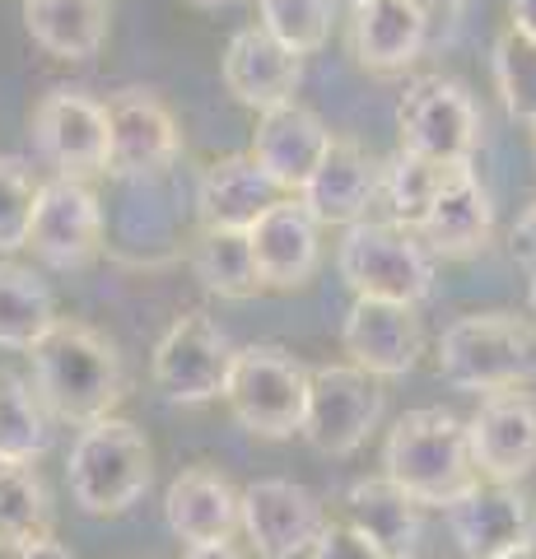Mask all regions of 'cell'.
Returning <instances> with one entry per match:
<instances>
[{"label":"cell","instance_id":"30bf717a","mask_svg":"<svg viewBox=\"0 0 536 559\" xmlns=\"http://www.w3.org/2000/svg\"><path fill=\"white\" fill-rule=\"evenodd\" d=\"M466 448L476 480L523 485L536 471V396L523 388L486 392L466 419Z\"/></svg>","mask_w":536,"mask_h":559},{"label":"cell","instance_id":"f1b7e54d","mask_svg":"<svg viewBox=\"0 0 536 559\" xmlns=\"http://www.w3.org/2000/svg\"><path fill=\"white\" fill-rule=\"evenodd\" d=\"M192 271L219 299H252V294L262 289L243 229H201L196 248H192Z\"/></svg>","mask_w":536,"mask_h":559},{"label":"cell","instance_id":"52a82bcc","mask_svg":"<svg viewBox=\"0 0 536 559\" xmlns=\"http://www.w3.org/2000/svg\"><path fill=\"white\" fill-rule=\"evenodd\" d=\"M383 419V392L378 378L355 364H322L308 369V401L299 433L322 457H350L369 443V433Z\"/></svg>","mask_w":536,"mask_h":559},{"label":"cell","instance_id":"7c38bea8","mask_svg":"<svg viewBox=\"0 0 536 559\" xmlns=\"http://www.w3.org/2000/svg\"><path fill=\"white\" fill-rule=\"evenodd\" d=\"M443 513L466 559H499L509 550L536 546V503L523 485L472 480Z\"/></svg>","mask_w":536,"mask_h":559},{"label":"cell","instance_id":"ba28073f","mask_svg":"<svg viewBox=\"0 0 536 559\" xmlns=\"http://www.w3.org/2000/svg\"><path fill=\"white\" fill-rule=\"evenodd\" d=\"M396 127H402V150L425 154L434 164H472L480 145L476 98L448 75L410 80L396 103Z\"/></svg>","mask_w":536,"mask_h":559},{"label":"cell","instance_id":"f546056e","mask_svg":"<svg viewBox=\"0 0 536 559\" xmlns=\"http://www.w3.org/2000/svg\"><path fill=\"white\" fill-rule=\"evenodd\" d=\"M51 448L47 406L33 392V382L0 369V457L5 462H38Z\"/></svg>","mask_w":536,"mask_h":559},{"label":"cell","instance_id":"7a4b0ae2","mask_svg":"<svg viewBox=\"0 0 536 559\" xmlns=\"http://www.w3.org/2000/svg\"><path fill=\"white\" fill-rule=\"evenodd\" d=\"M383 476L402 485L420 509H448L476 480L466 425L443 406L406 411L383 443Z\"/></svg>","mask_w":536,"mask_h":559},{"label":"cell","instance_id":"5b68a950","mask_svg":"<svg viewBox=\"0 0 536 559\" xmlns=\"http://www.w3.org/2000/svg\"><path fill=\"white\" fill-rule=\"evenodd\" d=\"M336 271L355 289V299H388L420 308L434 289V261L425 242L396 224L359 219L336 242Z\"/></svg>","mask_w":536,"mask_h":559},{"label":"cell","instance_id":"ee69618b","mask_svg":"<svg viewBox=\"0 0 536 559\" xmlns=\"http://www.w3.org/2000/svg\"><path fill=\"white\" fill-rule=\"evenodd\" d=\"M345 5H350V10H355V5H365V0H345Z\"/></svg>","mask_w":536,"mask_h":559},{"label":"cell","instance_id":"f35d334b","mask_svg":"<svg viewBox=\"0 0 536 559\" xmlns=\"http://www.w3.org/2000/svg\"><path fill=\"white\" fill-rule=\"evenodd\" d=\"M182 559H248V555L234 550V540H215V546H187Z\"/></svg>","mask_w":536,"mask_h":559},{"label":"cell","instance_id":"74e56055","mask_svg":"<svg viewBox=\"0 0 536 559\" xmlns=\"http://www.w3.org/2000/svg\"><path fill=\"white\" fill-rule=\"evenodd\" d=\"M509 14H513V28L527 33V38H536V0H509Z\"/></svg>","mask_w":536,"mask_h":559},{"label":"cell","instance_id":"7402d4cb","mask_svg":"<svg viewBox=\"0 0 536 559\" xmlns=\"http://www.w3.org/2000/svg\"><path fill=\"white\" fill-rule=\"evenodd\" d=\"M429 20L415 0H365L350 20V51L373 75L406 70L425 51Z\"/></svg>","mask_w":536,"mask_h":559},{"label":"cell","instance_id":"3957f363","mask_svg":"<svg viewBox=\"0 0 536 559\" xmlns=\"http://www.w3.org/2000/svg\"><path fill=\"white\" fill-rule=\"evenodd\" d=\"M154 480V448L141 429L122 415H103L80 429V439L65 462V485L80 513L90 518H117Z\"/></svg>","mask_w":536,"mask_h":559},{"label":"cell","instance_id":"6da1fadb","mask_svg":"<svg viewBox=\"0 0 536 559\" xmlns=\"http://www.w3.org/2000/svg\"><path fill=\"white\" fill-rule=\"evenodd\" d=\"M33 359V392L47 415L71 419V425H94L112 415L127 392L122 355L103 331L84 322H61L28 349Z\"/></svg>","mask_w":536,"mask_h":559},{"label":"cell","instance_id":"8d00e7d4","mask_svg":"<svg viewBox=\"0 0 536 559\" xmlns=\"http://www.w3.org/2000/svg\"><path fill=\"white\" fill-rule=\"evenodd\" d=\"M14 559H75V555L65 550L57 536H47V540H33V546H24V550L14 555Z\"/></svg>","mask_w":536,"mask_h":559},{"label":"cell","instance_id":"277c9868","mask_svg":"<svg viewBox=\"0 0 536 559\" xmlns=\"http://www.w3.org/2000/svg\"><path fill=\"white\" fill-rule=\"evenodd\" d=\"M439 373L457 392H504L536 382V326L513 312L457 318L439 336Z\"/></svg>","mask_w":536,"mask_h":559},{"label":"cell","instance_id":"4316f807","mask_svg":"<svg viewBox=\"0 0 536 559\" xmlns=\"http://www.w3.org/2000/svg\"><path fill=\"white\" fill-rule=\"evenodd\" d=\"M51 536V495L33 462L0 457V550L20 555Z\"/></svg>","mask_w":536,"mask_h":559},{"label":"cell","instance_id":"ab89813d","mask_svg":"<svg viewBox=\"0 0 536 559\" xmlns=\"http://www.w3.org/2000/svg\"><path fill=\"white\" fill-rule=\"evenodd\" d=\"M415 5H420V10H425V20L434 24V20H457L466 0H415Z\"/></svg>","mask_w":536,"mask_h":559},{"label":"cell","instance_id":"d6a6232c","mask_svg":"<svg viewBox=\"0 0 536 559\" xmlns=\"http://www.w3.org/2000/svg\"><path fill=\"white\" fill-rule=\"evenodd\" d=\"M257 14L262 28L294 57H308L332 38V0H257Z\"/></svg>","mask_w":536,"mask_h":559},{"label":"cell","instance_id":"d590c367","mask_svg":"<svg viewBox=\"0 0 536 559\" xmlns=\"http://www.w3.org/2000/svg\"><path fill=\"white\" fill-rule=\"evenodd\" d=\"M509 248H513L517 261H527V266L536 271V201L523 210V215H517L513 234H509Z\"/></svg>","mask_w":536,"mask_h":559},{"label":"cell","instance_id":"8fae6325","mask_svg":"<svg viewBox=\"0 0 536 559\" xmlns=\"http://www.w3.org/2000/svg\"><path fill=\"white\" fill-rule=\"evenodd\" d=\"M33 150L57 178H94L108 168V108L84 90H51L33 108Z\"/></svg>","mask_w":536,"mask_h":559},{"label":"cell","instance_id":"484cf974","mask_svg":"<svg viewBox=\"0 0 536 559\" xmlns=\"http://www.w3.org/2000/svg\"><path fill=\"white\" fill-rule=\"evenodd\" d=\"M24 28L61 61H90L108 43V0H24Z\"/></svg>","mask_w":536,"mask_h":559},{"label":"cell","instance_id":"4fadbf2b","mask_svg":"<svg viewBox=\"0 0 536 559\" xmlns=\"http://www.w3.org/2000/svg\"><path fill=\"white\" fill-rule=\"evenodd\" d=\"M51 271H80L90 266L103 248V210L98 197L75 178L38 182L28 219V242Z\"/></svg>","mask_w":536,"mask_h":559},{"label":"cell","instance_id":"7bdbcfd3","mask_svg":"<svg viewBox=\"0 0 536 559\" xmlns=\"http://www.w3.org/2000/svg\"><path fill=\"white\" fill-rule=\"evenodd\" d=\"M192 5H205V10H211V5H224V0H192Z\"/></svg>","mask_w":536,"mask_h":559},{"label":"cell","instance_id":"4dcf8cb0","mask_svg":"<svg viewBox=\"0 0 536 559\" xmlns=\"http://www.w3.org/2000/svg\"><path fill=\"white\" fill-rule=\"evenodd\" d=\"M448 168L453 164H434L425 154H410V150H396L392 159L383 164V197L392 205V224L396 229H420L429 205L439 201V191L448 182Z\"/></svg>","mask_w":536,"mask_h":559},{"label":"cell","instance_id":"d6986e66","mask_svg":"<svg viewBox=\"0 0 536 559\" xmlns=\"http://www.w3.org/2000/svg\"><path fill=\"white\" fill-rule=\"evenodd\" d=\"M326 145H332V131L322 127V117L294 98L271 112H257V135L248 154L275 187L299 197L303 182L313 178V168L322 164Z\"/></svg>","mask_w":536,"mask_h":559},{"label":"cell","instance_id":"83f0119b","mask_svg":"<svg viewBox=\"0 0 536 559\" xmlns=\"http://www.w3.org/2000/svg\"><path fill=\"white\" fill-rule=\"evenodd\" d=\"M57 326L51 289L20 261H0V349H33Z\"/></svg>","mask_w":536,"mask_h":559},{"label":"cell","instance_id":"b9f144b4","mask_svg":"<svg viewBox=\"0 0 536 559\" xmlns=\"http://www.w3.org/2000/svg\"><path fill=\"white\" fill-rule=\"evenodd\" d=\"M527 304H532V318H536V271H532V289H527Z\"/></svg>","mask_w":536,"mask_h":559},{"label":"cell","instance_id":"2e32d148","mask_svg":"<svg viewBox=\"0 0 536 559\" xmlns=\"http://www.w3.org/2000/svg\"><path fill=\"white\" fill-rule=\"evenodd\" d=\"M252 266L262 289H299L322 261V224L299 197H281L248 229Z\"/></svg>","mask_w":536,"mask_h":559},{"label":"cell","instance_id":"ffe728a7","mask_svg":"<svg viewBox=\"0 0 536 559\" xmlns=\"http://www.w3.org/2000/svg\"><path fill=\"white\" fill-rule=\"evenodd\" d=\"M224 90H229L243 108L252 112H271L281 103H294L303 80V57H294L285 43H275L271 33L257 24L234 33L224 47Z\"/></svg>","mask_w":536,"mask_h":559},{"label":"cell","instance_id":"836d02e7","mask_svg":"<svg viewBox=\"0 0 536 559\" xmlns=\"http://www.w3.org/2000/svg\"><path fill=\"white\" fill-rule=\"evenodd\" d=\"M33 197H38L33 173L20 159H0V252H20L28 242Z\"/></svg>","mask_w":536,"mask_h":559},{"label":"cell","instance_id":"1f68e13d","mask_svg":"<svg viewBox=\"0 0 536 559\" xmlns=\"http://www.w3.org/2000/svg\"><path fill=\"white\" fill-rule=\"evenodd\" d=\"M490 70H495V90L504 112L513 121L536 127V38L517 33L513 24L499 28L490 47Z\"/></svg>","mask_w":536,"mask_h":559},{"label":"cell","instance_id":"f6af8a7d","mask_svg":"<svg viewBox=\"0 0 536 559\" xmlns=\"http://www.w3.org/2000/svg\"><path fill=\"white\" fill-rule=\"evenodd\" d=\"M532 145H536V127H532Z\"/></svg>","mask_w":536,"mask_h":559},{"label":"cell","instance_id":"603a6c76","mask_svg":"<svg viewBox=\"0 0 536 559\" xmlns=\"http://www.w3.org/2000/svg\"><path fill=\"white\" fill-rule=\"evenodd\" d=\"M275 201H281V187L257 168L252 154H224L196 182L201 229H243L248 234L257 215L271 210Z\"/></svg>","mask_w":536,"mask_h":559},{"label":"cell","instance_id":"ac0fdd59","mask_svg":"<svg viewBox=\"0 0 536 559\" xmlns=\"http://www.w3.org/2000/svg\"><path fill=\"white\" fill-rule=\"evenodd\" d=\"M378 197H383V164L350 135H332L322 164L299 191V201L313 210L318 224H341V229L369 219V205Z\"/></svg>","mask_w":536,"mask_h":559},{"label":"cell","instance_id":"cb8c5ba5","mask_svg":"<svg viewBox=\"0 0 536 559\" xmlns=\"http://www.w3.org/2000/svg\"><path fill=\"white\" fill-rule=\"evenodd\" d=\"M164 518L178 540L187 546H215V540H234L238 532V489L211 466H192L168 485Z\"/></svg>","mask_w":536,"mask_h":559},{"label":"cell","instance_id":"e575fe53","mask_svg":"<svg viewBox=\"0 0 536 559\" xmlns=\"http://www.w3.org/2000/svg\"><path fill=\"white\" fill-rule=\"evenodd\" d=\"M308 559H388V555L378 550L359 527H350V522L326 518V527L318 532L313 546H308Z\"/></svg>","mask_w":536,"mask_h":559},{"label":"cell","instance_id":"e0dca14e","mask_svg":"<svg viewBox=\"0 0 536 559\" xmlns=\"http://www.w3.org/2000/svg\"><path fill=\"white\" fill-rule=\"evenodd\" d=\"M341 345L355 369L373 378H402L425 355V326L410 304L355 299L341 322Z\"/></svg>","mask_w":536,"mask_h":559},{"label":"cell","instance_id":"44dd1931","mask_svg":"<svg viewBox=\"0 0 536 559\" xmlns=\"http://www.w3.org/2000/svg\"><path fill=\"white\" fill-rule=\"evenodd\" d=\"M415 234H420L425 248L439 252V257H476V252L490 248L495 205H490V191L480 187L472 164L448 168V182L439 191V201L429 205V215Z\"/></svg>","mask_w":536,"mask_h":559},{"label":"cell","instance_id":"8992f818","mask_svg":"<svg viewBox=\"0 0 536 559\" xmlns=\"http://www.w3.org/2000/svg\"><path fill=\"white\" fill-rule=\"evenodd\" d=\"M224 401L234 419L252 439H294L303 425L308 401V369L281 345H248L234 349L229 378H224Z\"/></svg>","mask_w":536,"mask_h":559},{"label":"cell","instance_id":"9a60e30c","mask_svg":"<svg viewBox=\"0 0 536 559\" xmlns=\"http://www.w3.org/2000/svg\"><path fill=\"white\" fill-rule=\"evenodd\" d=\"M238 527L248 532L252 550L262 559H294L308 555V546L326 527V513L313 489L271 476V480H252L238 495Z\"/></svg>","mask_w":536,"mask_h":559},{"label":"cell","instance_id":"9c48e42d","mask_svg":"<svg viewBox=\"0 0 536 559\" xmlns=\"http://www.w3.org/2000/svg\"><path fill=\"white\" fill-rule=\"evenodd\" d=\"M234 364V345L224 336V326L205 312H182L172 322L159 345H154L150 373L172 406H205V401L224 396V378Z\"/></svg>","mask_w":536,"mask_h":559},{"label":"cell","instance_id":"60d3db41","mask_svg":"<svg viewBox=\"0 0 536 559\" xmlns=\"http://www.w3.org/2000/svg\"><path fill=\"white\" fill-rule=\"evenodd\" d=\"M499 559H536V546H523V550H509V555H499Z\"/></svg>","mask_w":536,"mask_h":559},{"label":"cell","instance_id":"d4e9b609","mask_svg":"<svg viewBox=\"0 0 536 559\" xmlns=\"http://www.w3.org/2000/svg\"><path fill=\"white\" fill-rule=\"evenodd\" d=\"M350 527H359L388 559H410L425 540V509L388 476H365L345 489Z\"/></svg>","mask_w":536,"mask_h":559},{"label":"cell","instance_id":"5bb4252c","mask_svg":"<svg viewBox=\"0 0 536 559\" xmlns=\"http://www.w3.org/2000/svg\"><path fill=\"white\" fill-rule=\"evenodd\" d=\"M108 168L112 178H159L178 164L182 131L150 90H117L108 103Z\"/></svg>","mask_w":536,"mask_h":559}]
</instances>
